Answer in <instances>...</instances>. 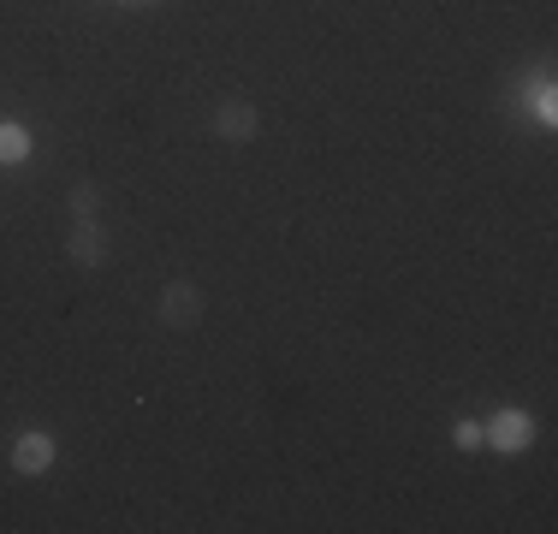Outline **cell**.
<instances>
[{"mask_svg": "<svg viewBox=\"0 0 558 534\" xmlns=\"http://www.w3.org/2000/svg\"><path fill=\"white\" fill-rule=\"evenodd\" d=\"M196 320H203V286L172 279V286L161 291V327L167 332H196Z\"/></svg>", "mask_w": 558, "mask_h": 534, "instance_id": "cell-1", "label": "cell"}, {"mask_svg": "<svg viewBox=\"0 0 558 534\" xmlns=\"http://www.w3.org/2000/svg\"><path fill=\"white\" fill-rule=\"evenodd\" d=\"M256 131H262V113H256L250 96L220 101V113H215V137L220 143H256Z\"/></svg>", "mask_w": 558, "mask_h": 534, "instance_id": "cell-2", "label": "cell"}, {"mask_svg": "<svg viewBox=\"0 0 558 534\" xmlns=\"http://www.w3.org/2000/svg\"><path fill=\"white\" fill-rule=\"evenodd\" d=\"M482 439L499 451H523L529 439H535V422H529V410H499V416L482 427Z\"/></svg>", "mask_w": 558, "mask_h": 534, "instance_id": "cell-3", "label": "cell"}, {"mask_svg": "<svg viewBox=\"0 0 558 534\" xmlns=\"http://www.w3.org/2000/svg\"><path fill=\"white\" fill-rule=\"evenodd\" d=\"M54 463V439L48 434H19L12 439V475H48Z\"/></svg>", "mask_w": 558, "mask_h": 534, "instance_id": "cell-4", "label": "cell"}, {"mask_svg": "<svg viewBox=\"0 0 558 534\" xmlns=\"http://www.w3.org/2000/svg\"><path fill=\"white\" fill-rule=\"evenodd\" d=\"M72 262L77 267H101L108 262V232H101V220H72Z\"/></svg>", "mask_w": 558, "mask_h": 534, "instance_id": "cell-5", "label": "cell"}, {"mask_svg": "<svg viewBox=\"0 0 558 534\" xmlns=\"http://www.w3.org/2000/svg\"><path fill=\"white\" fill-rule=\"evenodd\" d=\"M31 155V131L24 125H0V160H24Z\"/></svg>", "mask_w": 558, "mask_h": 534, "instance_id": "cell-6", "label": "cell"}, {"mask_svg": "<svg viewBox=\"0 0 558 534\" xmlns=\"http://www.w3.org/2000/svg\"><path fill=\"white\" fill-rule=\"evenodd\" d=\"M96 208H101V191L96 184H72V220H96Z\"/></svg>", "mask_w": 558, "mask_h": 534, "instance_id": "cell-7", "label": "cell"}, {"mask_svg": "<svg viewBox=\"0 0 558 534\" xmlns=\"http://www.w3.org/2000/svg\"><path fill=\"white\" fill-rule=\"evenodd\" d=\"M535 113H541V119H547V125H553V119H558V101H553V84H535Z\"/></svg>", "mask_w": 558, "mask_h": 534, "instance_id": "cell-8", "label": "cell"}, {"mask_svg": "<svg viewBox=\"0 0 558 534\" xmlns=\"http://www.w3.org/2000/svg\"><path fill=\"white\" fill-rule=\"evenodd\" d=\"M458 446H463V451L482 446V422H458Z\"/></svg>", "mask_w": 558, "mask_h": 534, "instance_id": "cell-9", "label": "cell"}]
</instances>
